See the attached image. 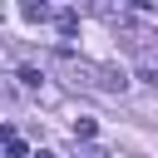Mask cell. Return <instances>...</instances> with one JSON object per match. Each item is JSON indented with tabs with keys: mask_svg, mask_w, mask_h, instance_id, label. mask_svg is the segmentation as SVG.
Listing matches in <instances>:
<instances>
[{
	"mask_svg": "<svg viewBox=\"0 0 158 158\" xmlns=\"http://www.w3.org/2000/svg\"><path fill=\"white\" fill-rule=\"evenodd\" d=\"M20 84H30V89H40V84H44V74H40V69H30V64H25V69H20Z\"/></svg>",
	"mask_w": 158,
	"mask_h": 158,
	"instance_id": "cell-4",
	"label": "cell"
},
{
	"mask_svg": "<svg viewBox=\"0 0 158 158\" xmlns=\"http://www.w3.org/2000/svg\"><path fill=\"white\" fill-rule=\"evenodd\" d=\"M99 89H104V94H123V89H128V74L114 69V64H99Z\"/></svg>",
	"mask_w": 158,
	"mask_h": 158,
	"instance_id": "cell-1",
	"label": "cell"
},
{
	"mask_svg": "<svg viewBox=\"0 0 158 158\" xmlns=\"http://www.w3.org/2000/svg\"><path fill=\"white\" fill-rule=\"evenodd\" d=\"M54 25H59V35H64V40H74V30H79V10H59V15H54Z\"/></svg>",
	"mask_w": 158,
	"mask_h": 158,
	"instance_id": "cell-2",
	"label": "cell"
},
{
	"mask_svg": "<svg viewBox=\"0 0 158 158\" xmlns=\"http://www.w3.org/2000/svg\"><path fill=\"white\" fill-rule=\"evenodd\" d=\"M35 158H54V153H49V148H35Z\"/></svg>",
	"mask_w": 158,
	"mask_h": 158,
	"instance_id": "cell-7",
	"label": "cell"
},
{
	"mask_svg": "<svg viewBox=\"0 0 158 158\" xmlns=\"http://www.w3.org/2000/svg\"><path fill=\"white\" fill-rule=\"evenodd\" d=\"M138 79H143V84H153V89H158V69H153V64H143V69H138Z\"/></svg>",
	"mask_w": 158,
	"mask_h": 158,
	"instance_id": "cell-6",
	"label": "cell"
},
{
	"mask_svg": "<svg viewBox=\"0 0 158 158\" xmlns=\"http://www.w3.org/2000/svg\"><path fill=\"white\" fill-rule=\"evenodd\" d=\"M74 138L89 143V138H94V118H79V123H74Z\"/></svg>",
	"mask_w": 158,
	"mask_h": 158,
	"instance_id": "cell-5",
	"label": "cell"
},
{
	"mask_svg": "<svg viewBox=\"0 0 158 158\" xmlns=\"http://www.w3.org/2000/svg\"><path fill=\"white\" fill-rule=\"evenodd\" d=\"M20 15H25V20H49V15H54V10H49V5H25V10H20Z\"/></svg>",
	"mask_w": 158,
	"mask_h": 158,
	"instance_id": "cell-3",
	"label": "cell"
}]
</instances>
